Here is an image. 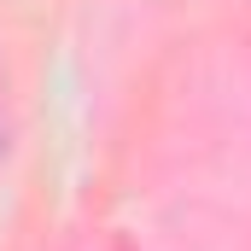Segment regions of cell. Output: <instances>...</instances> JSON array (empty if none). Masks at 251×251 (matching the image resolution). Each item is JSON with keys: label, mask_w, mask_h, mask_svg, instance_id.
Masks as SVG:
<instances>
[{"label": "cell", "mask_w": 251, "mask_h": 251, "mask_svg": "<svg viewBox=\"0 0 251 251\" xmlns=\"http://www.w3.org/2000/svg\"><path fill=\"white\" fill-rule=\"evenodd\" d=\"M6 152H12V123L0 117V164H6Z\"/></svg>", "instance_id": "6da1fadb"}]
</instances>
